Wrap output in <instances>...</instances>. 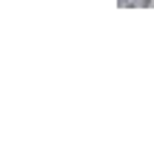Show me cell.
Here are the masks:
<instances>
[{"label": "cell", "mask_w": 154, "mask_h": 142, "mask_svg": "<svg viewBox=\"0 0 154 142\" xmlns=\"http://www.w3.org/2000/svg\"><path fill=\"white\" fill-rule=\"evenodd\" d=\"M131 6H140V9H154V0H131Z\"/></svg>", "instance_id": "cell-1"}, {"label": "cell", "mask_w": 154, "mask_h": 142, "mask_svg": "<svg viewBox=\"0 0 154 142\" xmlns=\"http://www.w3.org/2000/svg\"><path fill=\"white\" fill-rule=\"evenodd\" d=\"M120 6H131V0H120Z\"/></svg>", "instance_id": "cell-2"}]
</instances>
